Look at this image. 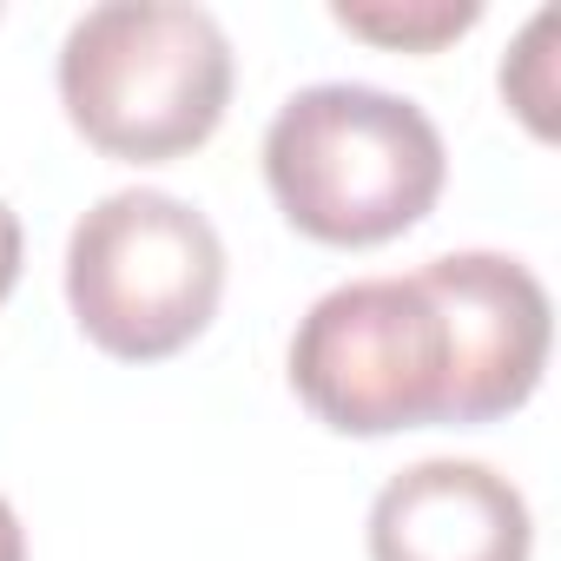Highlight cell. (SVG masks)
Returning a JSON list of instances; mask_svg holds the SVG:
<instances>
[{
    "instance_id": "obj_4",
    "label": "cell",
    "mask_w": 561,
    "mask_h": 561,
    "mask_svg": "<svg viewBox=\"0 0 561 561\" xmlns=\"http://www.w3.org/2000/svg\"><path fill=\"white\" fill-rule=\"evenodd\" d=\"M291 390L344 436H397L443 423L449 337L410 277H357L324 291L291 337Z\"/></svg>"
},
{
    "instance_id": "obj_8",
    "label": "cell",
    "mask_w": 561,
    "mask_h": 561,
    "mask_svg": "<svg viewBox=\"0 0 561 561\" xmlns=\"http://www.w3.org/2000/svg\"><path fill=\"white\" fill-rule=\"evenodd\" d=\"M14 285H21V218L8 211V198H0V305H8Z\"/></svg>"
},
{
    "instance_id": "obj_9",
    "label": "cell",
    "mask_w": 561,
    "mask_h": 561,
    "mask_svg": "<svg viewBox=\"0 0 561 561\" xmlns=\"http://www.w3.org/2000/svg\"><path fill=\"white\" fill-rule=\"evenodd\" d=\"M0 561H27V535H21V515L8 495H0Z\"/></svg>"
},
{
    "instance_id": "obj_2",
    "label": "cell",
    "mask_w": 561,
    "mask_h": 561,
    "mask_svg": "<svg viewBox=\"0 0 561 561\" xmlns=\"http://www.w3.org/2000/svg\"><path fill=\"white\" fill-rule=\"evenodd\" d=\"M60 106L106 159L165 165L218 133L231 41L185 0H106L60 41Z\"/></svg>"
},
{
    "instance_id": "obj_3",
    "label": "cell",
    "mask_w": 561,
    "mask_h": 561,
    "mask_svg": "<svg viewBox=\"0 0 561 561\" xmlns=\"http://www.w3.org/2000/svg\"><path fill=\"white\" fill-rule=\"evenodd\" d=\"M225 298L218 225L152 185L106 192L67 238V305L87 344L119 364L185 351Z\"/></svg>"
},
{
    "instance_id": "obj_1",
    "label": "cell",
    "mask_w": 561,
    "mask_h": 561,
    "mask_svg": "<svg viewBox=\"0 0 561 561\" xmlns=\"http://www.w3.org/2000/svg\"><path fill=\"white\" fill-rule=\"evenodd\" d=\"M449 152L436 119L383 87L324 80L277 106L264 133V185L318 244H383L430 218L443 198Z\"/></svg>"
},
{
    "instance_id": "obj_7",
    "label": "cell",
    "mask_w": 561,
    "mask_h": 561,
    "mask_svg": "<svg viewBox=\"0 0 561 561\" xmlns=\"http://www.w3.org/2000/svg\"><path fill=\"white\" fill-rule=\"evenodd\" d=\"M331 21L364 34V41H377V47L436 54L443 41L469 34L482 21V8H476V0H364V8H357V0H337Z\"/></svg>"
},
{
    "instance_id": "obj_6",
    "label": "cell",
    "mask_w": 561,
    "mask_h": 561,
    "mask_svg": "<svg viewBox=\"0 0 561 561\" xmlns=\"http://www.w3.org/2000/svg\"><path fill=\"white\" fill-rule=\"evenodd\" d=\"M535 522L489 462L430 456L370 502V561H528Z\"/></svg>"
},
{
    "instance_id": "obj_5",
    "label": "cell",
    "mask_w": 561,
    "mask_h": 561,
    "mask_svg": "<svg viewBox=\"0 0 561 561\" xmlns=\"http://www.w3.org/2000/svg\"><path fill=\"white\" fill-rule=\"evenodd\" d=\"M449 337V403L443 423L476 430L522 410L548 370V291L502 251H443L416 271Z\"/></svg>"
}]
</instances>
